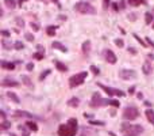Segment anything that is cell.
<instances>
[{
	"mask_svg": "<svg viewBox=\"0 0 154 136\" xmlns=\"http://www.w3.org/2000/svg\"><path fill=\"white\" fill-rule=\"evenodd\" d=\"M7 97H8V98H9L11 101H14L15 104H19V102H20L19 97H18L16 94H15V93H11V91H9V93H7Z\"/></svg>",
	"mask_w": 154,
	"mask_h": 136,
	"instance_id": "obj_21",
	"label": "cell"
},
{
	"mask_svg": "<svg viewBox=\"0 0 154 136\" xmlns=\"http://www.w3.org/2000/svg\"><path fill=\"white\" fill-rule=\"evenodd\" d=\"M135 21V14H131V15H128V21Z\"/></svg>",
	"mask_w": 154,
	"mask_h": 136,
	"instance_id": "obj_45",
	"label": "cell"
},
{
	"mask_svg": "<svg viewBox=\"0 0 154 136\" xmlns=\"http://www.w3.org/2000/svg\"><path fill=\"white\" fill-rule=\"evenodd\" d=\"M145 22L147 23V25H150V23L153 22V14L146 12V15H145Z\"/></svg>",
	"mask_w": 154,
	"mask_h": 136,
	"instance_id": "obj_29",
	"label": "cell"
},
{
	"mask_svg": "<svg viewBox=\"0 0 154 136\" xmlns=\"http://www.w3.org/2000/svg\"><path fill=\"white\" fill-rule=\"evenodd\" d=\"M146 114V118H147V121L151 122V125H154V110L153 109H147L145 112Z\"/></svg>",
	"mask_w": 154,
	"mask_h": 136,
	"instance_id": "obj_13",
	"label": "cell"
},
{
	"mask_svg": "<svg viewBox=\"0 0 154 136\" xmlns=\"http://www.w3.org/2000/svg\"><path fill=\"white\" fill-rule=\"evenodd\" d=\"M134 38H135V40H136V41H138V42H139V44H141V45L146 46V44H145V41L142 40V38H139V37L136 36V34H134Z\"/></svg>",
	"mask_w": 154,
	"mask_h": 136,
	"instance_id": "obj_36",
	"label": "cell"
},
{
	"mask_svg": "<svg viewBox=\"0 0 154 136\" xmlns=\"http://www.w3.org/2000/svg\"><path fill=\"white\" fill-rule=\"evenodd\" d=\"M22 83L26 84L27 87H33V83H31V79L27 75H22Z\"/></svg>",
	"mask_w": 154,
	"mask_h": 136,
	"instance_id": "obj_22",
	"label": "cell"
},
{
	"mask_svg": "<svg viewBox=\"0 0 154 136\" xmlns=\"http://www.w3.org/2000/svg\"><path fill=\"white\" fill-rule=\"evenodd\" d=\"M54 64H56V67H57L58 71H61V72H66V71H68V67H66L65 64H62L61 61L56 60V61H54Z\"/></svg>",
	"mask_w": 154,
	"mask_h": 136,
	"instance_id": "obj_16",
	"label": "cell"
},
{
	"mask_svg": "<svg viewBox=\"0 0 154 136\" xmlns=\"http://www.w3.org/2000/svg\"><path fill=\"white\" fill-rule=\"evenodd\" d=\"M15 22H16V25H18L19 27H23V26H24V21H23L22 18H16V19H15Z\"/></svg>",
	"mask_w": 154,
	"mask_h": 136,
	"instance_id": "obj_32",
	"label": "cell"
},
{
	"mask_svg": "<svg viewBox=\"0 0 154 136\" xmlns=\"http://www.w3.org/2000/svg\"><path fill=\"white\" fill-rule=\"evenodd\" d=\"M123 118L124 120H130V121H132V120H136V118L139 117V110L135 108V106H126V108L123 109Z\"/></svg>",
	"mask_w": 154,
	"mask_h": 136,
	"instance_id": "obj_6",
	"label": "cell"
},
{
	"mask_svg": "<svg viewBox=\"0 0 154 136\" xmlns=\"http://www.w3.org/2000/svg\"><path fill=\"white\" fill-rule=\"evenodd\" d=\"M9 136H16V135H15V133H11V135H9Z\"/></svg>",
	"mask_w": 154,
	"mask_h": 136,
	"instance_id": "obj_55",
	"label": "cell"
},
{
	"mask_svg": "<svg viewBox=\"0 0 154 136\" xmlns=\"http://www.w3.org/2000/svg\"><path fill=\"white\" fill-rule=\"evenodd\" d=\"M104 1V8H108L110 7V0H103Z\"/></svg>",
	"mask_w": 154,
	"mask_h": 136,
	"instance_id": "obj_41",
	"label": "cell"
},
{
	"mask_svg": "<svg viewBox=\"0 0 154 136\" xmlns=\"http://www.w3.org/2000/svg\"><path fill=\"white\" fill-rule=\"evenodd\" d=\"M30 26L33 27V30H34V32H39V26H38L37 23H33V22H31Z\"/></svg>",
	"mask_w": 154,
	"mask_h": 136,
	"instance_id": "obj_38",
	"label": "cell"
},
{
	"mask_svg": "<svg viewBox=\"0 0 154 136\" xmlns=\"http://www.w3.org/2000/svg\"><path fill=\"white\" fill-rule=\"evenodd\" d=\"M147 57H149V59H151V60H154V54L153 53H149V54H147Z\"/></svg>",
	"mask_w": 154,
	"mask_h": 136,
	"instance_id": "obj_51",
	"label": "cell"
},
{
	"mask_svg": "<svg viewBox=\"0 0 154 136\" xmlns=\"http://www.w3.org/2000/svg\"><path fill=\"white\" fill-rule=\"evenodd\" d=\"M0 116H1V118H3V120H5V112H4V110H0Z\"/></svg>",
	"mask_w": 154,
	"mask_h": 136,
	"instance_id": "obj_44",
	"label": "cell"
},
{
	"mask_svg": "<svg viewBox=\"0 0 154 136\" xmlns=\"http://www.w3.org/2000/svg\"><path fill=\"white\" fill-rule=\"evenodd\" d=\"M120 131L126 133L128 136H138L143 132V127L139 125V124H128V122H123L122 127H120Z\"/></svg>",
	"mask_w": 154,
	"mask_h": 136,
	"instance_id": "obj_2",
	"label": "cell"
},
{
	"mask_svg": "<svg viewBox=\"0 0 154 136\" xmlns=\"http://www.w3.org/2000/svg\"><path fill=\"white\" fill-rule=\"evenodd\" d=\"M43 56H45V53H42V52H37V53L33 54V57L37 60H43Z\"/></svg>",
	"mask_w": 154,
	"mask_h": 136,
	"instance_id": "obj_30",
	"label": "cell"
},
{
	"mask_svg": "<svg viewBox=\"0 0 154 136\" xmlns=\"http://www.w3.org/2000/svg\"><path fill=\"white\" fill-rule=\"evenodd\" d=\"M146 41H147V44H150L151 46H154V42H153L151 40H150V38H147V37H146Z\"/></svg>",
	"mask_w": 154,
	"mask_h": 136,
	"instance_id": "obj_47",
	"label": "cell"
},
{
	"mask_svg": "<svg viewBox=\"0 0 154 136\" xmlns=\"http://www.w3.org/2000/svg\"><path fill=\"white\" fill-rule=\"evenodd\" d=\"M75 10L80 14H96V8L93 7L91 3H87V1H79L75 4Z\"/></svg>",
	"mask_w": 154,
	"mask_h": 136,
	"instance_id": "obj_3",
	"label": "cell"
},
{
	"mask_svg": "<svg viewBox=\"0 0 154 136\" xmlns=\"http://www.w3.org/2000/svg\"><path fill=\"white\" fill-rule=\"evenodd\" d=\"M24 38H26L27 41H30V42H33V41H34V36H33V34H30V33H26V34H24Z\"/></svg>",
	"mask_w": 154,
	"mask_h": 136,
	"instance_id": "obj_33",
	"label": "cell"
},
{
	"mask_svg": "<svg viewBox=\"0 0 154 136\" xmlns=\"http://www.w3.org/2000/svg\"><path fill=\"white\" fill-rule=\"evenodd\" d=\"M126 136H128V135H126Z\"/></svg>",
	"mask_w": 154,
	"mask_h": 136,
	"instance_id": "obj_57",
	"label": "cell"
},
{
	"mask_svg": "<svg viewBox=\"0 0 154 136\" xmlns=\"http://www.w3.org/2000/svg\"><path fill=\"white\" fill-rule=\"evenodd\" d=\"M26 1H28V0H19V5L22 7V4H23V3H26Z\"/></svg>",
	"mask_w": 154,
	"mask_h": 136,
	"instance_id": "obj_50",
	"label": "cell"
},
{
	"mask_svg": "<svg viewBox=\"0 0 154 136\" xmlns=\"http://www.w3.org/2000/svg\"><path fill=\"white\" fill-rule=\"evenodd\" d=\"M145 105H146V106H147V108H150V106H151V104H150L149 101H146V102H145Z\"/></svg>",
	"mask_w": 154,
	"mask_h": 136,
	"instance_id": "obj_52",
	"label": "cell"
},
{
	"mask_svg": "<svg viewBox=\"0 0 154 136\" xmlns=\"http://www.w3.org/2000/svg\"><path fill=\"white\" fill-rule=\"evenodd\" d=\"M1 36L7 38V37H9V32H7V30H1Z\"/></svg>",
	"mask_w": 154,
	"mask_h": 136,
	"instance_id": "obj_40",
	"label": "cell"
},
{
	"mask_svg": "<svg viewBox=\"0 0 154 136\" xmlns=\"http://www.w3.org/2000/svg\"><path fill=\"white\" fill-rule=\"evenodd\" d=\"M138 98H139V100H141V98H143V94H142V93H138Z\"/></svg>",
	"mask_w": 154,
	"mask_h": 136,
	"instance_id": "obj_53",
	"label": "cell"
},
{
	"mask_svg": "<svg viewBox=\"0 0 154 136\" xmlns=\"http://www.w3.org/2000/svg\"><path fill=\"white\" fill-rule=\"evenodd\" d=\"M128 4L132 5V7H138L141 4H146V0H127Z\"/></svg>",
	"mask_w": 154,
	"mask_h": 136,
	"instance_id": "obj_20",
	"label": "cell"
},
{
	"mask_svg": "<svg viewBox=\"0 0 154 136\" xmlns=\"http://www.w3.org/2000/svg\"><path fill=\"white\" fill-rule=\"evenodd\" d=\"M89 52H91V41H85L83 44V53L89 54Z\"/></svg>",
	"mask_w": 154,
	"mask_h": 136,
	"instance_id": "obj_19",
	"label": "cell"
},
{
	"mask_svg": "<svg viewBox=\"0 0 154 136\" xmlns=\"http://www.w3.org/2000/svg\"><path fill=\"white\" fill-rule=\"evenodd\" d=\"M1 46H3V49L8 50V49H11V48H12V44H11V42H8L5 38H3V40H1Z\"/></svg>",
	"mask_w": 154,
	"mask_h": 136,
	"instance_id": "obj_24",
	"label": "cell"
},
{
	"mask_svg": "<svg viewBox=\"0 0 154 136\" xmlns=\"http://www.w3.org/2000/svg\"><path fill=\"white\" fill-rule=\"evenodd\" d=\"M1 67L5 68V69L12 71V69H15V64L14 63H7V61H1Z\"/></svg>",
	"mask_w": 154,
	"mask_h": 136,
	"instance_id": "obj_23",
	"label": "cell"
},
{
	"mask_svg": "<svg viewBox=\"0 0 154 136\" xmlns=\"http://www.w3.org/2000/svg\"><path fill=\"white\" fill-rule=\"evenodd\" d=\"M91 106L92 108H100V106H110L111 105V100H104V98H101V95L99 93H95L92 97V100H91Z\"/></svg>",
	"mask_w": 154,
	"mask_h": 136,
	"instance_id": "obj_4",
	"label": "cell"
},
{
	"mask_svg": "<svg viewBox=\"0 0 154 136\" xmlns=\"http://www.w3.org/2000/svg\"><path fill=\"white\" fill-rule=\"evenodd\" d=\"M18 129L23 136H30V128L27 127V125H19Z\"/></svg>",
	"mask_w": 154,
	"mask_h": 136,
	"instance_id": "obj_15",
	"label": "cell"
},
{
	"mask_svg": "<svg viewBox=\"0 0 154 136\" xmlns=\"http://www.w3.org/2000/svg\"><path fill=\"white\" fill-rule=\"evenodd\" d=\"M1 86L3 87H18L19 83L16 80H14V79H4V80L1 82Z\"/></svg>",
	"mask_w": 154,
	"mask_h": 136,
	"instance_id": "obj_11",
	"label": "cell"
},
{
	"mask_svg": "<svg viewBox=\"0 0 154 136\" xmlns=\"http://www.w3.org/2000/svg\"><path fill=\"white\" fill-rule=\"evenodd\" d=\"M68 105L71 106V108H77L80 105V100L79 98H76V97H73V98H71V100L68 101Z\"/></svg>",
	"mask_w": 154,
	"mask_h": 136,
	"instance_id": "obj_17",
	"label": "cell"
},
{
	"mask_svg": "<svg viewBox=\"0 0 154 136\" xmlns=\"http://www.w3.org/2000/svg\"><path fill=\"white\" fill-rule=\"evenodd\" d=\"M26 68H27V71H33V69H34V64H33V63H28L26 65Z\"/></svg>",
	"mask_w": 154,
	"mask_h": 136,
	"instance_id": "obj_39",
	"label": "cell"
},
{
	"mask_svg": "<svg viewBox=\"0 0 154 136\" xmlns=\"http://www.w3.org/2000/svg\"><path fill=\"white\" fill-rule=\"evenodd\" d=\"M87 76H88V72H87V71L76 73V75H73V76L69 78V86L73 89V87H77V86H80V84H83Z\"/></svg>",
	"mask_w": 154,
	"mask_h": 136,
	"instance_id": "obj_5",
	"label": "cell"
},
{
	"mask_svg": "<svg viewBox=\"0 0 154 136\" xmlns=\"http://www.w3.org/2000/svg\"><path fill=\"white\" fill-rule=\"evenodd\" d=\"M115 42V45L116 46H119V48H122V46L124 45V42H123V40H120V38H119V40H115L114 41Z\"/></svg>",
	"mask_w": 154,
	"mask_h": 136,
	"instance_id": "obj_34",
	"label": "cell"
},
{
	"mask_svg": "<svg viewBox=\"0 0 154 136\" xmlns=\"http://www.w3.org/2000/svg\"><path fill=\"white\" fill-rule=\"evenodd\" d=\"M112 8H114L115 11H118V10H120V8L118 7V4H116V3H114V4H112Z\"/></svg>",
	"mask_w": 154,
	"mask_h": 136,
	"instance_id": "obj_48",
	"label": "cell"
},
{
	"mask_svg": "<svg viewBox=\"0 0 154 136\" xmlns=\"http://www.w3.org/2000/svg\"><path fill=\"white\" fill-rule=\"evenodd\" d=\"M4 4L7 5L9 10H14L16 7V1H15V0H4Z\"/></svg>",
	"mask_w": 154,
	"mask_h": 136,
	"instance_id": "obj_25",
	"label": "cell"
},
{
	"mask_svg": "<svg viewBox=\"0 0 154 136\" xmlns=\"http://www.w3.org/2000/svg\"><path fill=\"white\" fill-rule=\"evenodd\" d=\"M54 1H56V3H57V5H58V7H61V4H60V3H58L57 0H54Z\"/></svg>",
	"mask_w": 154,
	"mask_h": 136,
	"instance_id": "obj_54",
	"label": "cell"
},
{
	"mask_svg": "<svg viewBox=\"0 0 154 136\" xmlns=\"http://www.w3.org/2000/svg\"><path fill=\"white\" fill-rule=\"evenodd\" d=\"M14 117H26V118H30V120H42V117L30 113V112H26V110H15Z\"/></svg>",
	"mask_w": 154,
	"mask_h": 136,
	"instance_id": "obj_8",
	"label": "cell"
},
{
	"mask_svg": "<svg viewBox=\"0 0 154 136\" xmlns=\"http://www.w3.org/2000/svg\"><path fill=\"white\" fill-rule=\"evenodd\" d=\"M153 29H154V25H153Z\"/></svg>",
	"mask_w": 154,
	"mask_h": 136,
	"instance_id": "obj_56",
	"label": "cell"
},
{
	"mask_svg": "<svg viewBox=\"0 0 154 136\" xmlns=\"http://www.w3.org/2000/svg\"><path fill=\"white\" fill-rule=\"evenodd\" d=\"M46 33H47V36L53 37L54 34H56V27H54V26H47V29H46Z\"/></svg>",
	"mask_w": 154,
	"mask_h": 136,
	"instance_id": "obj_28",
	"label": "cell"
},
{
	"mask_svg": "<svg viewBox=\"0 0 154 136\" xmlns=\"http://www.w3.org/2000/svg\"><path fill=\"white\" fill-rule=\"evenodd\" d=\"M97 86L100 87L103 91H106L107 94L110 95V97H124V93L122 90H119V89H114V87H108V86H104V84H101V83H97Z\"/></svg>",
	"mask_w": 154,
	"mask_h": 136,
	"instance_id": "obj_7",
	"label": "cell"
},
{
	"mask_svg": "<svg viewBox=\"0 0 154 136\" xmlns=\"http://www.w3.org/2000/svg\"><path fill=\"white\" fill-rule=\"evenodd\" d=\"M142 71H143V73H145V75H149V73H151V71H153L151 64H150L149 61H145V63H143V67H142Z\"/></svg>",
	"mask_w": 154,
	"mask_h": 136,
	"instance_id": "obj_14",
	"label": "cell"
},
{
	"mask_svg": "<svg viewBox=\"0 0 154 136\" xmlns=\"http://www.w3.org/2000/svg\"><path fill=\"white\" fill-rule=\"evenodd\" d=\"M89 124H91V125H104V122L103 121H93V120H89Z\"/></svg>",
	"mask_w": 154,
	"mask_h": 136,
	"instance_id": "obj_35",
	"label": "cell"
},
{
	"mask_svg": "<svg viewBox=\"0 0 154 136\" xmlns=\"http://www.w3.org/2000/svg\"><path fill=\"white\" fill-rule=\"evenodd\" d=\"M119 78L123 79V80H130V79H135L136 72L134 69H122L119 71Z\"/></svg>",
	"mask_w": 154,
	"mask_h": 136,
	"instance_id": "obj_9",
	"label": "cell"
},
{
	"mask_svg": "<svg viewBox=\"0 0 154 136\" xmlns=\"http://www.w3.org/2000/svg\"><path fill=\"white\" fill-rule=\"evenodd\" d=\"M104 57H106V60L108 61L110 64H115L116 63V56H115V53L112 52V50H110V49H107L106 52H104Z\"/></svg>",
	"mask_w": 154,
	"mask_h": 136,
	"instance_id": "obj_10",
	"label": "cell"
},
{
	"mask_svg": "<svg viewBox=\"0 0 154 136\" xmlns=\"http://www.w3.org/2000/svg\"><path fill=\"white\" fill-rule=\"evenodd\" d=\"M79 129V122L76 118H69L66 124L58 127V136H75Z\"/></svg>",
	"mask_w": 154,
	"mask_h": 136,
	"instance_id": "obj_1",
	"label": "cell"
},
{
	"mask_svg": "<svg viewBox=\"0 0 154 136\" xmlns=\"http://www.w3.org/2000/svg\"><path fill=\"white\" fill-rule=\"evenodd\" d=\"M134 91H135V86H131L128 89V93H130V94H134Z\"/></svg>",
	"mask_w": 154,
	"mask_h": 136,
	"instance_id": "obj_42",
	"label": "cell"
},
{
	"mask_svg": "<svg viewBox=\"0 0 154 136\" xmlns=\"http://www.w3.org/2000/svg\"><path fill=\"white\" fill-rule=\"evenodd\" d=\"M89 69L92 71L93 75H99V73H100V69H99L97 67H95V65H91V67H89Z\"/></svg>",
	"mask_w": 154,
	"mask_h": 136,
	"instance_id": "obj_31",
	"label": "cell"
},
{
	"mask_svg": "<svg viewBox=\"0 0 154 136\" xmlns=\"http://www.w3.org/2000/svg\"><path fill=\"white\" fill-rule=\"evenodd\" d=\"M26 125L30 128V131H33V132H37V131H38V125H37V122H34L33 120H28V121L26 122Z\"/></svg>",
	"mask_w": 154,
	"mask_h": 136,
	"instance_id": "obj_18",
	"label": "cell"
},
{
	"mask_svg": "<svg viewBox=\"0 0 154 136\" xmlns=\"http://www.w3.org/2000/svg\"><path fill=\"white\" fill-rule=\"evenodd\" d=\"M126 8V5H124V0H122L120 1V10H124Z\"/></svg>",
	"mask_w": 154,
	"mask_h": 136,
	"instance_id": "obj_46",
	"label": "cell"
},
{
	"mask_svg": "<svg viewBox=\"0 0 154 136\" xmlns=\"http://www.w3.org/2000/svg\"><path fill=\"white\" fill-rule=\"evenodd\" d=\"M52 46H53L54 49H58L60 52H64V53H66V52H68L66 46H64V45L61 44V42H58V41H54L53 44H52Z\"/></svg>",
	"mask_w": 154,
	"mask_h": 136,
	"instance_id": "obj_12",
	"label": "cell"
},
{
	"mask_svg": "<svg viewBox=\"0 0 154 136\" xmlns=\"http://www.w3.org/2000/svg\"><path fill=\"white\" fill-rule=\"evenodd\" d=\"M9 127H11V122L7 121V120H3V122L0 124V128H1L3 131H5V129H8Z\"/></svg>",
	"mask_w": 154,
	"mask_h": 136,
	"instance_id": "obj_27",
	"label": "cell"
},
{
	"mask_svg": "<svg viewBox=\"0 0 154 136\" xmlns=\"http://www.w3.org/2000/svg\"><path fill=\"white\" fill-rule=\"evenodd\" d=\"M49 73H50V69H46V71H45V72H43V73H42V75H41V76H39V80H43V79H45V78H46V76H47Z\"/></svg>",
	"mask_w": 154,
	"mask_h": 136,
	"instance_id": "obj_37",
	"label": "cell"
},
{
	"mask_svg": "<svg viewBox=\"0 0 154 136\" xmlns=\"http://www.w3.org/2000/svg\"><path fill=\"white\" fill-rule=\"evenodd\" d=\"M37 49L39 50V52H42V53H45V48H42V45H38L37 46Z\"/></svg>",
	"mask_w": 154,
	"mask_h": 136,
	"instance_id": "obj_43",
	"label": "cell"
},
{
	"mask_svg": "<svg viewBox=\"0 0 154 136\" xmlns=\"http://www.w3.org/2000/svg\"><path fill=\"white\" fill-rule=\"evenodd\" d=\"M14 48L16 50H22V49H24V44H23L22 41H16V42L14 44Z\"/></svg>",
	"mask_w": 154,
	"mask_h": 136,
	"instance_id": "obj_26",
	"label": "cell"
},
{
	"mask_svg": "<svg viewBox=\"0 0 154 136\" xmlns=\"http://www.w3.org/2000/svg\"><path fill=\"white\" fill-rule=\"evenodd\" d=\"M128 52H131L132 54H135V53H136V50L134 49V48H128Z\"/></svg>",
	"mask_w": 154,
	"mask_h": 136,
	"instance_id": "obj_49",
	"label": "cell"
}]
</instances>
